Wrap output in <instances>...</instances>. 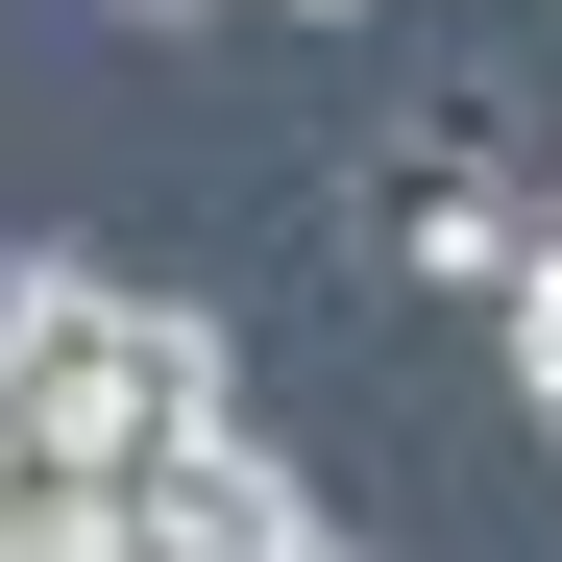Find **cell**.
I'll return each instance as SVG.
<instances>
[{
    "label": "cell",
    "mask_w": 562,
    "mask_h": 562,
    "mask_svg": "<svg viewBox=\"0 0 562 562\" xmlns=\"http://www.w3.org/2000/svg\"><path fill=\"white\" fill-rule=\"evenodd\" d=\"M196 416H245L196 294H123V269H74V245L0 269V440H74V464H99V440H196Z\"/></svg>",
    "instance_id": "1"
},
{
    "label": "cell",
    "mask_w": 562,
    "mask_h": 562,
    "mask_svg": "<svg viewBox=\"0 0 562 562\" xmlns=\"http://www.w3.org/2000/svg\"><path fill=\"white\" fill-rule=\"evenodd\" d=\"M269 25H367V0H269Z\"/></svg>",
    "instance_id": "2"
},
{
    "label": "cell",
    "mask_w": 562,
    "mask_h": 562,
    "mask_svg": "<svg viewBox=\"0 0 562 562\" xmlns=\"http://www.w3.org/2000/svg\"><path fill=\"white\" fill-rule=\"evenodd\" d=\"M147 25H196V0H123V49H147Z\"/></svg>",
    "instance_id": "3"
}]
</instances>
